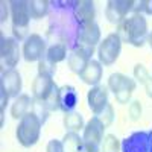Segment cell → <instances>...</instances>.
I'll list each match as a JSON object with an SVG mask.
<instances>
[{
	"mask_svg": "<svg viewBox=\"0 0 152 152\" xmlns=\"http://www.w3.org/2000/svg\"><path fill=\"white\" fill-rule=\"evenodd\" d=\"M62 123H64V128L67 131H72V132H79L81 129L84 131L85 128V123H84V117L82 114L79 113H67L64 119H62Z\"/></svg>",
	"mask_w": 152,
	"mask_h": 152,
	"instance_id": "obj_20",
	"label": "cell"
},
{
	"mask_svg": "<svg viewBox=\"0 0 152 152\" xmlns=\"http://www.w3.org/2000/svg\"><path fill=\"white\" fill-rule=\"evenodd\" d=\"M55 81L52 78H44V76H37L32 82V94L35 97V100H44L47 99V96L52 93L53 87H55Z\"/></svg>",
	"mask_w": 152,
	"mask_h": 152,
	"instance_id": "obj_18",
	"label": "cell"
},
{
	"mask_svg": "<svg viewBox=\"0 0 152 152\" xmlns=\"http://www.w3.org/2000/svg\"><path fill=\"white\" fill-rule=\"evenodd\" d=\"M41 119L37 116L34 111L28 113L24 116L15 131V137L18 143L23 148H32L34 145H37V142L40 140V134H41Z\"/></svg>",
	"mask_w": 152,
	"mask_h": 152,
	"instance_id": "obj_2",
	"label": "cell"
},
{
	"mask_svg": "<svg viewBox=\"0 0 152 152\" xmlns=\"http://www.w3.org/2000/svg\"><path fill=\"white\" fill-rule=\"evenodd\" d=\"M105 134V126L96 116H93L87 122L84 128V135H82V143H84V152H99L100 146L104 142Z\"/></svg>",
	"mask_w": 152,
	"mask_h": 152,
	"instance_id": "obj_5",
	"label": "cell"
},
{
	"mask_svg": "<svg viewBox=\"0 0 152 152\" xmlns=\"http://www.w3.org/2000/svg\"><path fill=\"white\" fill-rule=\"evenodd\" d=\"M102 75H104V67L99 61H94L91 59L88 62V66L84 69V72L79 75V78L84 84L90 85V87H94V85H99L100 79H102Z\"/></svg>",
	"mask_w": 152,
	"mask_h": 152,
	"instance_id": "obj_17",
	"label": "cell"
},
{
	"mask_svg": "<svg viewBox=\"0 0 152 152\" xmlns=\"http://www.w3.org/2000/svg\"><path fill=\"white\" fill-rule=\"evenodd\" d=\"M21 52H20V46L18 40L15 38H5L2 37V44H0V58H2V66L6 67V70L14 69L18 61H20Z\"/></svg>",
	"mask_w": 152,
	"mask_h": 152,
	"instance_id": "obj_8",
	"label": "cell"
},
{
	"mask_svg": "<svg viewBox=\"0 0 152 152\" xmlns=\"http://www.w3.org/2000/svg\"><path fill=\"white\" fill-rule=\"evenodd\" d=\"M128 113H129V119H131V120H134V122L140 120L142 113H143V108H142L140 100H134V102L129 105V108H128Z\"/></svg>",
	"mask_w": 152,
	"mask_h": 152,
	"instance_id": "obj_29",
	"label": "cell"
},
{
	"mask_svg": "<svg viewBox=\"0 0 152 152\" xmlns=\"http://www.w3.org/2000/svg\"><path fill=\"white\" fill-rule=\"evenodd\" d=\"M93 50L94 49H90V47H82V46H78L72 50V53L69 55V59H67V64H69V69L76 73V75H81L84 72V69L88 66V62L91 61V55H93Z\"/></svg>",
	"mask_w": 152,
	"mask_h": 152,
	"instance_id": "obj_11",
	"label": "cell"
},
{
	"mask_svg": "<svg viewBox=\"0 0 152 152\" xmlns=\"http://www.w3.org/2000/svg\"><path fill=\"white\" fill-rule=\"evenodd\" d=\"M148 43H149V46H151V49H152V32H151L149 37H148Z\"/></svg>",
	"mask_w": 152,
	"mask_h": 152,
	"instance_id": "obj_34",
	"label": "cell"
},
{
	"mask_svg": "<svg viewBox=\"0 0 152 152\" xmlns=\"http://www.w3.org/2000/svg\"><path fill=\"white\" fill-rule=\"evenodd\" d=\"M46 56H47V59L52 61L53 64H58V62L64 61L67 58V44H64V43L52 44V46L47 49Z\"/></svg>",
	"mask_w": 152,
	"mask_h": 152,
	"instance_id": "obj_23",
	"label": "cell"
},
{
	"mask_svg": "<svg viewBox=\"0 0 152 152\" xmlns=\"http://www.w3.org/2000/svg\"><path fill=\"white\" fill-rule=\"evenodd\" d=\"M56 72V64H53L47 56L41 58L38 61V76H44V78H53Z\"/></svg>",
	"mask_w": 152,
	"mask_h": 152,
	"instance_id": "obj_25",
	"label": "cell"
},
{
	"mask_svg": "<svg viewBox=\"0 0 152 152\" xmlns=\"http://www.w3.org/2000/svg\"><path fill=\"white\" fill-rule=\"evenodd\" d=\"M122 152H152V131H135L122 142Z\"/></svg>",
	"mask_w": 152,
	"mask_h": 152,
	"instance_id": "obj_7",
	"label": "cell"
},
{
	"mask_svg": "<svg viewBox=\"0 0 152 152\" xmlns=\"http://www.w3.org/2000/svg\"><path fill=\"white\" fill-rule=\"evenodd\" d=\"M137 14H152V0H143V2L138 3V8H134Z\"/></svg>",
	"mask_w": 152,
	"mask_h": 152,
	"instance_id": "obj_31",
	"label": "cell"
},
{
	"mask_svg": "<svg viewBox=\"0 0 152 152\" xmlns=\"http://www.w3.org/2000/svg\"><path fill=\"white\" fill-rule=\"evenodd\" d=\"M73 17L78 21L79 28L88 23H94L96 8L91 0H79L73 3Z\"/></svg>",
	"mask_w": 152,
	"mask_h": 152,
	"instance_id": "obj_13",
	"label": "cell"
},
{
	"mask_svg": "<svg viewBox=\"0 0 152 152\" xmlns=\"http://www.w3.org/2000/svg\"><path fill=\"white\" fill-rule=\"evenodd\" d=\"M78 40L81 43L82 47H90L94 49L96 44H100V29L99 26L94 23H88L79 28L78 32Z\"/></svg>",
	"mask_w": 152,
	"mask_h": 152,
	"instance_id": "obj_15",
	"label": "cell"
},
{
	"mask_svg": "<svg viewBox=\"0 0 152 152\" xmlns=\"http://www.w3.org/2000/svg\"><path fill=\"white\" fill-rule=\"evenodd\" d=\"M151 78V75H149V72H148V69L143 66V64H135L134 66V79H137L140 84H145L148 79Z\"/></svg>",
	"mask_w": 152,
	"mask_h": 152,
	"instance_id": "obj_28",
	"label": "cell"
},
{
	"mask_svg": "<svg viewBox=\"0 0 152 152\" xmlns=\"http://www.w3.org/2000/svg\"><path fill=\"white\" fill-rule=\"evenodd\" d=\"M145 85V90H146V94H148V97H151L152 99V76H151V78L143 84Z\"/></svg>",
	"mask_w": 152,
	"mask_h": 152,
	"instance_id": "obj_32",
	"label": "cell"
},
{
	"mask_svg": "<svg viewBox=\"0 0 152 152\" xmlns=\"http://www.w3.org/2000/svg\"><path fill=\"white\" fill-rule=\"evenodd\" d=\"M135 79L123 73H113L108 78V88L114 93V97L119 104H128L132 93L135 91Z\"/></svg>",
	"mask_w": 152,
	"mask_h": 152,
	"instance_id": "obj_4",
	"label": "cell"
},
{
	"mask_svg": "<svg viewBox=\"0 0 152 152\" xmlns=\"http://www.w3.org/2000/svg\"><path fill=\"white\" fill-rule=\"evenodd\" d=\"M96 117L104 123L105 128H108V126L114 122V108H113V105L111 104H107V107L100 111Z\"/></svg>",
	"mask_w": 152,
	"mask_h": 152,
	"instance_id": "obj_27",
	"label": "cell"
},
{
	"mask_svg": "<svg viewBox=\"0 0 152 152\" xmlns=\"http://www.w3.org/2000/svg\"><path fill=\"white\" fill-rule=\"evenodd\" d=\"M9 8H11V18H12V32H14V38L18 41L24 40L29 37L28 31H29V9H28V2L23 0H14L9 2Z\"/></svg>",
	"mask_w": 152,
	"mask_h": 152,
	"instance_id": "obj_3",
	"label": "cell"
},
{
	"mask_svg": "<svg viewBox=\"0 0 152 152\" xmlns=\"http://www.w3.org/2000/svg\"><path fill=\"white\" fill-rule=\"evenodd\" d=\"M62 146H64V152H82L84 149V143L79 134L72 131L66 132L64 138H62Z\"/></svg>",
	"mask_w": 152,
	"mask_h": 152,
	"instance_id": "obj_21",
	"label": "cell"
},
{
	"mask_svg": "<svg viewBox=\"0 0 152 152\" xmlns=\"http://www.w3.org/2000/svg\"><path fill=\"white\" fill-rule=\"evenodd\" d=\"M58 99H59V87L55 84L52 93L47 96V99L44 100V107L47 108V111H56L59 110V104H58Z\"/></svg>",
	"mask_w": 152,
	"mask_h": 152,
	"instance_id": "obj_26",
	"label": "cell"
},
{
	"mask_svg": "<svg viewBox=\"0 0 152 152\" xmlns=\"http://www.w3.org/2000/svg\"><path fill=\"white\" fill-rule=\"evenodd\" d=\"M79 102V94L76 91V88L72 85H62L59 87V99H58V104H59V110L62 113H73V110L76 108Z\"/></svg>",
	"mask_w": 152,
	"mask_h": 152,
	"instance_id": "obj_16",
	"label": "cell"
},
{
	"mask_svg": "<svg viewBox=\"0 0 152 152\" xmlns=\"http://www.w3.org/2000/svg\"><path fill=\"white\" fill-rule=\"evenodd\" d=\"M117 35L122 41H126L134 47H142L148 37V21L143 14H134L128 18H125L119 24Z\"/></svg>",
	"mask_w": 152,
	"mask_h": 152,
	"instance_id": "obj_1",
	"label": "cell"
},
{
	"mask_svg": "<svg viewBox=\"0 0 152 152\" xmlns=\"http://www.w3.org/2000/svg\"><path fill=\"white\" fill-rule=\"evenodd\" d=\"M122 145L120 140L114 134H107L104 137L102 146H100V152H120Z\"/></svg>",
	"mask_w": 152,
	"mask_h": 152,
	"instance_id": "obj_24",
	"label": "cell"
},
{
	"mask_svg": "<svg viewBox=\"0 0 152 152\" xmlns=\"http://www.w3.org/2000/svg\"><path fill=\"white\" fill-rule=\"evenodd\" d=\"M0 85H2L9 97H18L21 87H23V79L21 75L15 69H9L2 72V79H0Z\"/></svg>",
	"mask_w": 152,
	"mask_h": 152,
	"instance_id": "obj_14",
	"label": "cell"
},
{
	"mask_svg": "<svg viewBox=\"0 0 152 152\" xmlns=\"http://www.w3.org/2000/svg\"><path fill=\"white\" fill-rule=\"evenodd\" d=\"M8 5L9 3H6V2H2V23L3 21H6V18H8Z\"/></svg>",
	"mask_w": 152,
	"mask_h": 152,
	"instance_id": "obj_33",
	"label": "cell"
},
{
	"mask_svg": "<svg viewBox=\"0 0 152 152\" xmlns=\"http://www.w3.org/2000/svg\"><path fill=\"white\" fill-rule=\"evenodd\" d=\"M46 52H47L46 41L38 34H31L23 44V58L28 62L40 61L41 58L46 56Z\"/></svg>",
	"mask_w": 152,
	"mask_h": 152,
	"instance_id": "obj_9",
	"label": "cell"
},
{
	"mask_svg": "<svg viewBox=\"0 0 152 152\" xmlns=\"http://www.w3.org/2000/svg\"><path fill=\"white\" fill-rule=\"evenodd\" d=\"M134 8H135V2H132V0H110L107 3L105 15L110 23L120 24L126 18L128 12L132 11Z\"/></svg>",
	"mask_w": 152,
	"mask_h": 152,
	"instance_id": "obj_10",
	"label": "cell"
},
{
	"mask_svg": "<svg viewBox=\"0 0 152 152\" xmlns=\"http://www.w3.org/2000/svg\"><path fill=\"white\" fill-rule=\"evenodd\" d=\"M49 6L50 3L47 0H31L28 2V9H29V15L31 18H43L47 12H49Z\"/></svg>",
	"mask_w": 152,
	"mask_h": 152,
	"instance_id": "obj_22",
	"label": "cell"
},
{
	"mask_svg": "<svg viewBox=\"0 0 152 152\" xmlns=\"http://www.w3.org/2000/svg\"><path fill=\"white\" fill-rule=\"evenodd\" d=\"M87 102L88 108L94 113V116H97L108 104V88L100 84L91 87L87 93Z\"/></svg>",
	"mask_w": 152,
	"mask_h": 152,
	"instance_id": "obj_12",
	"label": "cell"
},
{
	"mask_svg": "<svg viewBox=\"0 0 152 152\" xmlns=\"http://www.w3.org/2000/svg\"><path fill=\"white\" fill-rule=\"evenodd\" d=\"M34 107V99L29 94H20L18 97H15L14 104L11 107V116L15 120H21L28 113H31V108Z\"/></svg>",
	"mask_w": 152,
	"mask_h": 152,
	"instance_id": "obj_19",
	"label": "cell"
},
{
	"mask_svg": "<svg viewBox=\"0 0 152 152\" xmlns=\"http://www.w3.org/2000/svg\"><path fill=\"white\" fill-rule=\"evenodd\" d=\"M122 50V40L117 35V32H113L104 38V41H100L99 49H97V56L99 62L102 66H113L117 61Z\"/></svg>",
	"mask_w": 152,
	"mask_h": 152,
	"instance_id": "obj_6",
	"label": "cell"
},
{
	"mask_svg": "<svg viewBox=\"0 0 152 152\" xmlns=\"http://www.w3.org/2000/svg\"><path fill=\"white\" fill-rule=\"evenodd\" d=\"M46 152H64V146H62L61 140H50L46 146Z\"/></svg>",
	"mask_w": 152,
	"mask_h": 152,
	"instance_id": "obj_30",
	"label": "cell"
}]
</instances>
